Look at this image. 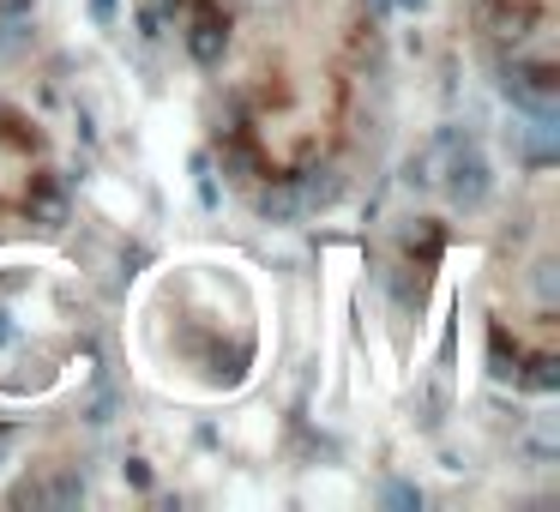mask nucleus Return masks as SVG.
Returning a JSON list of instances; mask_svg holds the SVG:
<instances>
[{
  "label": "nucleus",
  "mask_w": 560,
  "mask_h": 512,
  "mask_svg": "<svg viewBox=\"0 0 560 512\" xmlns=\"http://www.w3.org/2000/svg\"><path fill=\"white\" fill-rule=\"evenodd\" d=\"M488 193V182H483V163L470 158V163H458V182H452V199L458 205H476V199Z\"/></svg>",
  "instance_id": "nucleus-1"
},
{
  "label": "nucleus",
  "mask_w": 560,
  "mask_h": 512,
  "mask_svg": "<svg viewBox=\"0 0 560 512\" xmlns=\"http://www.w3.org/2000/svg\"><path fill=\"white\" fill-rule=\"evenodd\" d=\"M187 49H194L199 61H217V49H223V30L211 25V18H199V25L187 30Z\"/></svg>",
  "instance_id": "nucleus-2"
},
{
  "label": "nucleus",
  "mask_w": 560,
  "mask_h": 512,
  "mask_svg": "<svg viewBox=\"0 0 560 512\" xmlns=\"http://www.w3.org/2000/svg\"><path fill=\"white\" fill-rule=\"evenodd\" d=\"M37 211H42V217H49V224H61V193H54V187H42V193H37Z\"/></svg>",
  "instance_id": "nucleus-3"
},
{
  "label": "nucleus",
  "mask_w": 560,
  "mask_h": 512,
  "mask_svg": "<svg viewBox=\"0 0 560 512\" xmlns=\"http://www.w3.org/2000/svg\"><path fill=\"white\" fill-rule=\"evenodd\" d=\"M91 13H97V18H109V13H115V0H91Z\"/></svg>",
  "instance_id": "nucleus-4"
}]
</instances>
